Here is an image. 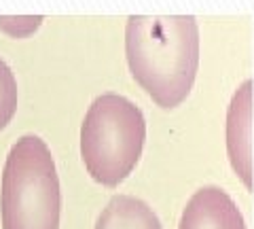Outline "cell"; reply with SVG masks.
<instances>
[{"label":"cell","mask_w":254,"mask_h":229,"mask_svg":"<svg viewBox=\"0 0 254 229\" xmlns=\"http://www.w3.org/2000/svg\"><path fill=\"white\" fill-rule=\"evenodd\" d=\"M95 229H163V225L146 202L131 195H115L100 212Z\"/></svg>","instance_id":"6"},{"label":"cell","mask_w":254,"mask_h":229,"mask_svg":"<svg viewBox=\"0 0 254 229\" xmlns=\"http://www.w3.org/2000/svg\"><path fill=\"white\" fill-rule=\"evenodd\" d=\"M17 110V81L9 64L0 58V130L11 123Z\"/></svg>","instance_id":"7"},{"label":"cell","mask_w":254,"mask_h":229,"mask_svg":"<svg viewBox=\"0 0 254 229\" xmlns=\"http://www.w3.org/2000/svg\"><path fill=\"white\" fill-rule=\"evenodd\" d=\"M127 66L157 106L176 108L190 93L199 60L193 15H129L125 26Z\"/></svg>","instance_id":"1"},{"label":"cell","mask_w":254,"mask_h":229,"mask_svg":"<svg viewBox=\"0 0 254 229\" xmlns=\"http://www.w3.org/2000/svg\"><path fill=\"white\" fill-rule=\"evenodd\" d=\"M227 147L235 172L242 176L246 187L250 189V83H244L242 91L235 93L231 108H229Z\"/></svg>","instance_id":"5"},{"label":"cell","mask_w":254,"mask_h":229,"mask_svg":"<svg viewBox=\"0 0 254 229\" xmlns=\"http://www.w3.org/2000/svg\"><path fill=\"white\" fill-rule=\"evenodd\" d=\"M146 140L140 106L121 93H102L85 113L81 157L95 183L115 189L133 172Z\"/></svg>","instance_id":"3"},{"label":"cell","mask_w":254,"mask_h":229,"mask_svg":"<svg viewBox=\"0 0 254 229\" xmlns=\"http://www.w3.org/2000/svg\"><path fill=\"white\" fill-rule=\"evenodd\" d=\"M2 229H60L62 189L53 155L36 134L11 147L0 189Z\"/></svg>","instance_id":"2"},{"label":"cell","mask_w":254,"mask_h":229,"mask_svg":"<svg viewBox=\"0 0 254 229\" xmlns=\"http://www.w3.org/2000/svg\"><path fill=\"white\" fill-rule=\"evenodd\" d=\"M178 229H246L235 202L218 187H203L187 202Z\"/></svg>","instance_id":"4"}]
</instances>
